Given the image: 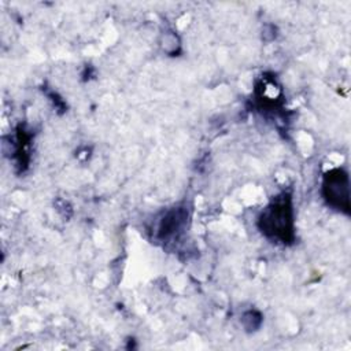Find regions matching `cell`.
Instances as JSON below:
<instances>
[{"instance_id": "6da1fadb", "label": "cell", "mask_w": 351, "mask_h": 351, "mask_svg": "<svg viewBox=\"0 0 351 351\" xmlns=\"http://www.w3.org/2000/svg\"><path fill=\"white\" fill-rule=\"evenodd\" d=\"M261 232L273 240L291 243L293 239V211L289 195L277 196L259 217Z\"/></svg>"}, {"instance_id": "7a4b0ae2", "label": "cell", "mask_w": 351, "mask_h": 351, "mask_svg": "<svg viewBox=\"0 0 351 351\" xmlns=\"http://www.w3.org/2000/svg\"><path fill=\"white\" fill-rule=\"evenodd\" d=\"M322 191L325 200L332 207L348 213L350 208V184L348 176L341 169H333L324 177Z\"/></svg>"}, {"instance_id": "3957f363", "label": "cell", "mask_w": 351, "mask_h": 351, "mask_svg": "<svg viewBox=\"0 0 351 351\" xmlns=\"http://www.w3.org/2000/svg\"><path fill=\"white\" fill-rule=\"evenodd\" d=\"M186 222V213L184 208H171L167 213H165L160 219L158 221L156 229H155V237L159 241L169 243L182 233V229Z\"/></svg>"}]
</instances>
